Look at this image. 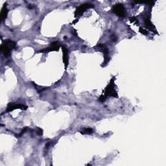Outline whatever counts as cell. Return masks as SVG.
Returning <instances> with one entry per match:
<instances>
[{"label": "cell", "instance_id": "obj_5", "mask_svg": "<svg viewBox=\"0 0 166 166\" xmlns=\"http://www.w3.org/2000/svg\"><path fill=\"white\" fill-rule=\"evenodd\" d=\"M94 5L89 3L81 5V6H79L76 9L75 11V17L79 16L82 15L87 9H91V8H94Z\"/></svg>", "mask_w": 166, "mask_h": 166}, {"label": "cell", "instance_id": "obj_4", "mask_svg": "<svg viewBox=\"0 0 166 166\" xmlns=\"http://www.w3.org/2000/svg\"><path fill=\"white\" fill-rule=\"evenodd\" d=\"M112 11L113 12L115 13L117 16L121 18L125 17L126 15L125 9L122 3H117L114 5L112 7Z\"/></svg>", "mask_w": 166, "mask_h": 166}, {"label": "cell", "instance_id": "obj_15", "mask_svg": "<svg viewBox=\"0 0 166 166\" xmlns=\"http://www.w3.org/2000/svg\"><path fill=\"white\" fill-rule=\"evenodd\" d=\"M37 134H38V136L42 135V129L38 128V130H37Z\"/></svg>", "mask_w": 166, "mask_h": 166}, {"label": "cell", "instance_id": "obj_9", "mask_svg": "<svg viewBox=\"0 0 166 166\" xmlns=\"http://www.w3.org/2000/svg\"><path fill=\"white\" fill-rule=\"evenodd\" d=\"M62 55H63V62H64V64L65 66V69H67L68 65V49L66 48L65 46H62Z\"/></svg>", "mask_w": 166, "mask_h": 166}, {"label": "cell", "instance_id": "obj_16", "mask_svg": "<svg viewBox=\"0 0 166 166\" xmlns=\"http://www.w3.org/2000/svg\"><path fill=\"white\" fill-rule=\"evenodd\" d=\"M112 41L113 42H115V41L117 40V38H116V36H115V35H112Z\"/></svg>", "mask_w": 166, "mask_h": 166}, {"label": "cell", "instance_id": "obj_11", "mask_svg": "<svg viewBox=\"0 0 166 166\" xmlns=\"http://www.w3.org/2000/svg\"><path fill=\"white\" fill-rule=\"evenodd\" d=\"M79 133L82 134H90L93 133V129L91 128H85L80 130Z\"/></svg>", "mask_w": 166, "mask_h": 166}, {"label": "cell", "instance_id": "obj_2", "mask_svg": "<svg viewBox=\"0 0 166 166\" xmlns=\"http://www.w3.org/2000/svg\"><path fill=\"white\" fill-rule=\"evenodd\" d=\"M16 43L11 40H6L3 42L1 46V51L4 56L8 57L12 49L16 48Z\"/></svg>", "mask_w": 166, "mask_h": 166}, {"label": "cell", "instance_id": "obj_12", "mask_svg": "<svg viewBox=\"0 0 166 166\" xmlns=\"http://www.w3.org/2000/svg\"><path fill=\"white\" fill-rule=\"evenodd\" d=\"M139 33L143 34V35H148V31H147L146 29H145L142 28V27H139Z\"/></svg>", "mask_w": 166, "mask_h": 166}, {"label": "cell", "instance_id": "obj_7", "mask_svg": "<svg viewBox=\"0 0 166 166\" xmlns=\"http://www.w3.org/2000/svg\"><path fill=\"white\" fill-rule=\"evenodd\" d=\"M27 108H28L27 106H26V105H23V104L11 103L8 105L6 111L7 112H11L12 111V110H16V109H21V110H25L27 109Z\"/></svg>", "mask_w": 166, "mask_h": 166}, {"label": "cell", "instance_id": "obj_8", "mask_svg": "<svg viewBox=\"0 0 166 166\" xmlns=\"http://www.w3.org/2000/svg\"><path fill=\"white\" fill-rule=\"evenodd\" d=\"M144 23H145V27H146L147 29H149V31H152L154 33H156L157 34V31L156 29L155 28L154 25H153V23L151 22V21L150 20L149 17L148 18H146L144 19Z\"/></svg>", "mask_w": 166, "mask_h": 166}, {"label": "cell", "instance_id": "obj_14", "mask_svg": "<svg viewBox=\"0 0 166 166\" xmlns=\"http://www.w3.org/2000/svg\"><path fill=\"white\" fill-rule=\"evenodd\" d=\"M130 21L131 23H138V20H137L136 17L133 16L130 18Z\"/></svg>", "mask_w": 166, "mask_h": 166}, {"label": "cell", "instance_id": "obj_17", "mask_svg": "<svg viewBox=\"0 0 166 166\" xmlns=\"http://www.w3.org/2000/svg\"><path fill=\"white\" fill-rule=\"evenodd\" d=\"M77 22H78V20H75V22H73V24H75V23H76Z\"/></svg>", "mask_w": 166, "mask_h": 166}, {"label": "cell", "instance_id": "obj_3", "mask_svg": "<svg viewBox=\"0 0 166 166\" xmlns=\"http://www.w3.org/2000/svg\"><path fill=\"white\" fill-rule=\"evenodd\" d=\"M100 51H102L104 54V62L102 66H105L108 64V62L110 60V57H109V50L107 48V47L105 46V44H99L96 46Z\"/></svg>", "mask_w": 166, "mask_h": 166}, {"label": "cell", "instance_id": "obj_10", "mask_svg": "<svg viewBox=\"0 0 166 166\" xmlns=\"http://www.w3.org/2000/svg\"><path fill=\"white\" fill-rule=\"evenodd\" d=\"M7 14H8V9L7 7V3H5L3 5V6L1 10V14H0V17H1V20L3 21L5 20L7 17Z\"/></svg>", "mask_w": 166, "mask_h": 166}, {"label": "cell", "instance_id": "obj_1", "mask_svg": "<svg viewBox=\"0 0 166 166\" xmlns=\"http://www.w3.org/2000/svg\"><path fill=\"white\" fill-rule=\"evenodd\" d=\"M115 77H113L110 80L109 83L105 88L104 94L105 96L107 97H115V98H117L118 97V94L116 90V86L115 84Z\"/></svg>", "mask_w": 166, "mask_h": 166}, {"label": "cell", "instance_id": "obj_13", "mask_svg": "<svg viewBox=\"0 0 166 166\" xmlns=\"http://www.w3.org/2000/svg\"><path fill=\"white\" fill-rule=\"evenodd\" d=\"M106 99H107V97L103 94H102L101 96L99 97V101L100 102H104L106 101Z\"/></svg>", "mask_w": 166, "mask_h": 166}, {"label": "cell", "instance_id": "obj_6", "mask_svg": "<svg viewBox=\"0 0 166 166\" xmlns=\"http://www.w3.org/2000/svg\"><path fill=\"white\" fill-rule=\"evenodd\" d=\"M60 47V45L58 41H54L49 45V46L46 49H42L38 53H44L49 51H58Z\"/></svg>", "mask_w": 166, "mask_h": 166}]
</instances>
